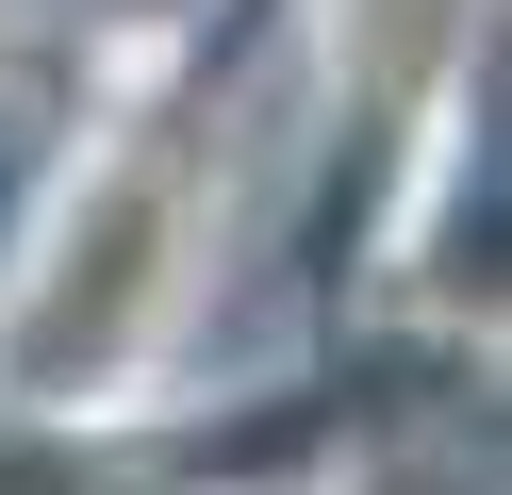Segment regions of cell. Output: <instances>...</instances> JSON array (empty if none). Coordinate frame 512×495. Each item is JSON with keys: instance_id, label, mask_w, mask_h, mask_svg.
<instances>
[{"instance_id": "1", "label": "cell", "mask_w": 512, "mask_h": 495, "mask_svg": "<svg viewBox=\"0 0 512 495\" xmlns=\"http://www.w3.org/2000/svg\"><path fill=\"white\" fill-rule=\"evenodd\" d=\"M166 297H182V165L166 149H116L100 182L67 198L34 297H17V330H0V396H100L116 363L166 330Z\"/></svg>"}]
</instances>
